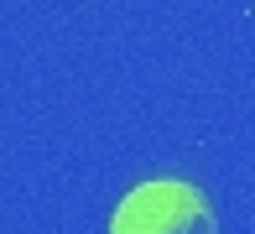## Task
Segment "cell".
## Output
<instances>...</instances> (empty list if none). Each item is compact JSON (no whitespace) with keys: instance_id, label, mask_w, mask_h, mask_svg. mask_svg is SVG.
Instances as JSON below:
<instances>
[{"instance_id":"6da1fadb","label":"cell","mask_w":255,"mask_h":234,"mask_svg":"<svg viewBox=\"0 0 255 234\" xmlns=\"http://www.w3.org/2000/svg\"><path fill=\"white\" fill-rule=\"evenodd\" d=\"M110 234H219V219L193 182L151 177V182H135L115 203Z\"/></svg>"}]
</instances>
